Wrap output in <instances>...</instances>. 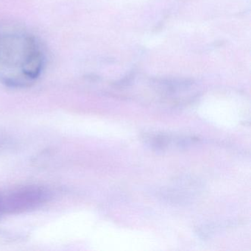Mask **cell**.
<instances>
[{
    "mask_svg": "<svg viewBox=\"0 0 251 251\" xmlns=\"http://www.w3.org/2000/svg\"><path fill=\"white\" fill-rule=\"evenodd\" d=\"M43 54L34 38L23 33L0 34V67L7 83H28L39 77Z\"/></svg>",
    "mask_w": 251,
    "mask_h": 251,
    "instance_id": "obj_1",
    "label": "cell"
},
{
    "mask_svg": "<svg viewBox=\"0 0 251 251\" xmlns=\"http://www.w3.org/2000/svg\"><path fill=\"white\" fill-rule=\"evenodd\" d=\"M50 198L49 191L36 186H23L7 193L0 192L1 214L21 213L40 206Z\"/></svg>",
    "mask_w": 251,
    "mask_h": 251,
    "instance_id": "obj_2",
    "label": "cell"
}]
</instances>
